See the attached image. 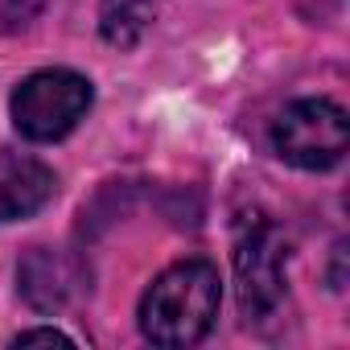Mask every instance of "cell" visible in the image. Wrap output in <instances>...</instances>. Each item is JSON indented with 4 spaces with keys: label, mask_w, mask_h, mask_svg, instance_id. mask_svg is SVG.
<instances>
[{
    "label": "cell",
    "mask_w": 350,
    "mask_h": 350,
    "mask_svg": "<svg viewBox=\"0 0 350 350\" xmlns=\"http://www.w3.org/2000/svg\"><path fill=\"white\" fill-rule=\"evenodd\" d=\"M235 284L247 321H268L288 293V239L272 219H252L235 239Z\"/></svg>",
    "instance_id": "cell-3"
},
{
    "label": "cell",
    "mask_w": 350,
    "mask_h": 350,
    "mask_svg": "<svg viewBox=\"0 0 350 350\" xmlns=\"http://www.w3.org/2000/svg\"><path fill=\"white\" fill-rule=\"evenodd\" d=\"M54 194H58V178L46 161L0 148V223L38 215Z\"/></svg>",
    "instance_id": "cell-5"
},
{
    "label": "cell",
    "mask_w": 350,
    "mask_h": 350,
    "mask_svg": "<svg viewBox=\"0 0 350 350\" xmlns=\"http://www.w3.org/2000/svg\"><path fill=\"white\" fill-rule=\"evenodd\" d=\"M272 148L297 169H334L350 148V120L334 99H297L272 120Z\"/></svg>",
    "instance_id": "cell-4"
},
{
    "label": "cell",
    "mask_w": 350,
    "mask_h": 350,
    "mask_svg": "<svg viewBox=\"0 0 350 350\" xmlns=\"http://www.w3.org/2000/svg\"><path fill=\"white\" fill-rule=\"evenodd\" d=\"M33 342H58V346H75L62 329H25V334H17V346H33Z\"/></svg>",
    "instance_id": "cell-8"
},
{
    "label": "cell",
    "mask_w": 350,
    "mask_h": 350,
    "mask_svg": "<svg viewBox=\"0 0 350 350\" xmlns=\"http://www.w3.org/2000/svg\"><path fill=\"white\" fill-rule=\"evenodd\" d=\"M91 103H95V87L87 75L50 66V70H33L29 79H21L9 107H13V124L25 140L50 144V140H62L66 132H75L87 120Z\"/></svg>",
    "instance_id": "cell-2"
},
{
    "label": "cell",
    "mask_w": 350,
    "mask_h": 350,
    "mask_svg": "<svg viewBox=\"0 0 350 350\" xmlns=\"http://www.w3.org/2000/svg\"><path fill=\"white\" fill-rule=\"evenodd\" d=\"M223 301L219 268L206 260L169 264L140 297V334L152 346H194L211 334Z\"/></svg>",
    "instance_id": "cell-1"
},
{
    "label": "cell",
    "mask_w": 350,
    "mask_h": 350,
    "mask_svg": "<svg viewBox=\"0 0 350 350\" xmlns=\"http://www.w3.org/2000/svg\"><path fill=\"white\" fill-rule=\"evenodd\" d=\"M148 21H152V0H99V33L120 50L136 46Z\"/></svg>",
    "instance_id": "cell-7"
},
{
    "label": "cell",
    "mask_w": 350,
    "mask_h": 350,
    "mask_svg": "<svg viewBox=\"0 0 350 350\" xmlns=\"http://www.w3.org/2000/svg\"><path fill=\"white\" fill-rule=\"evenodd\" d=\"M17 284H21V297H25L33 309L54 313V309H62V305L70 301V293H75V272H70V264H66L54 247H33V252L21 260V268H17Z\"/></svg>",
    "instance_id": "cell-6"
}]
</instances>
